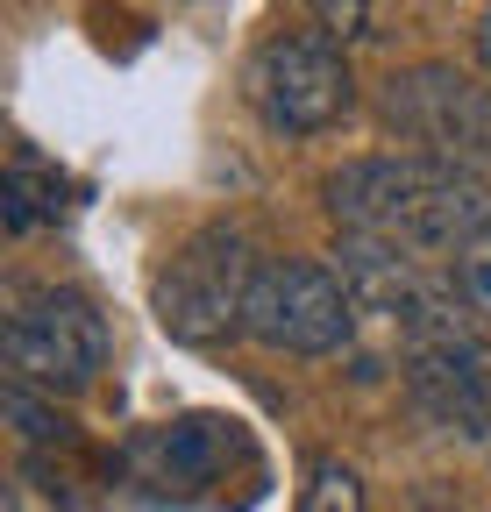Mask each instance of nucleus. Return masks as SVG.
<instances>
[{"label": "nucleus", "mask_w": 491, "mask_h": 512, "mask_svg": "<svg viewBox=\"0 0 491 512\" xmlns=\"http://www.w3.org/2000/svg\"><path fill=\"white\" fill-rule=\"evenodd\" d=\"M321 200L342 235L392 242L413 256H463L491 235V178L442 157H356L342 164Z\"/></svg>", "instance_id": "f257e3e1"}, {"label": "nucleus", "mask_w": 491, "mask_h": 512, "mask_svg": "<svg viewBox=\"0 0 491 512\" xmlns=\"http://www.w3.org/2000/svg\"><path fill=\"white\" fill-rule=\"evenodd\" d=\"M342 285L356 299V313L385 320V328L406 335V349L420 342H449V335H470V299L456 292V271L435 264V256H413V249H392V242H363V235H342Z\"/></svg>", "instance_id": "f03ea898"}, {"label": "nucleus", "mask_w": 491, "mask_h": 512, "mask_svg": "<svg viewBox=\"0 0 491 512\" xmlns=\"http://www.w3.org/2000/svg\"><path fill=\"white\" fill-rule=\"evenodd\" d=\"M385 136L413 143V157H442L463 171H491V79L456 64H413L378 93Z\"/></svg>", "instance_id": "7ed1b4c3"}, {"label": "nucleus", "mask_w": 491, "mask_h": 512, "mask_svg": "<svg viewBox=\"0 0 491 512\" xmlns=\"http://www.w3.org/2000/svg\"><path fill=\"white\" fill-rule=\"evenodd\" d=\"M0 356L8 377L36 384V392H86L107 363V320L93 299L65 285H15L8 292V328H0Z\"/></svg>", "instance_id": "20e7f679"}, {"label": "nucleus", "mask_w": 491, "mask_h": 512, "mask_svg": "<svg viewBox=\"0 0 491 512\" xmlns=\"http://www.w3.org/2000/svg\"><path fill=\"white\" fill-rule=\"evenodd\" d=\"M257 249L235 228H200L186 249L171 256V271L157 278V328L186 349H214L228 335H242L250 313V285H257Z\"/></svg>", "instance_id": "39448f33"}, {"label": "nucleus", "mask_w": 491, "mask_h": 512, "mask_svg": "<svg viewBox=\"0 0 491 512\" xmlns=\"http://www.w3.org/2000/svg\"><path fill=\"white\" fill-rule=\"evenodd\" d=\"M242 93H250V107L264 114V128H278V136H321V128H335L356 107L349 57L321 29L271 36L250 57V72H242Z\"/></svg>", "instance_id": "423d86ee"}, {"label": "nucleus", "mask_w": 491, "mask_h": 512, "mask_svg": "<svg viewBox=\"0 0 491 512\" xmlns=\"http://www.w3.org/2000/svg\"><path fill=\"white\" fill-rule=\"evenodd\" d=\"M356 299L342 285V271L306 264V256H285V264H264L250 285V313H242V335L278 349V356H335L356 335Z\"/></svg>", "instance_id": "0eeeda50"}, {"label": "nucleus", "mask_w": 491, "mask_h": 512, "mask_svg": "<svg viewBox=\"0 0 491 512\" xmlns=\"http://www.w3.org/2000/svg\"><path fill=\"white\" fill-rule=\"evenodd\" d=\"M406 392L435 427L484 441L491 434V342L449 335V342L406 349Z\"/></svg>", "instance_id": "6e6552de"}, {"label": "nucleus", "mask_w": 491, "mask_h": 512, "mask_svg": "<svg viewBox=\"0 0 491 512\" xmlns=\"http://www.w3.org/2000/svg\"><path fill=\"white\" fill-rule=\"evenodd\" d=\"M235 420H207V413H193V420H171V427H150L136 448H129V463L150 477V484H207L228 456H235Z\"/></svg>", "instance_id": "1a4fd4ad"}, {"label": "nucleus", "mask_w": 491, "mask_h": 512, "mask_svg": "<svg viewBox=\"0 0 491 512\" xmlns=\"http://www.w3.org/2000/svg\"><path fill=\"white\" fill-rule=\"evenodd\" d=\"M57 214H65V178L43 171L36 157H15L8 185H0V221H8V235H29V228H43Z\"/></svg>", "instance_id": "9d476101"}, {"label": "nucleus", "mask_w": 491, "mask_h": 512, "mask_svg": "<svg viewBox=\"0 0 491 512\" xmlns=\"http://www.w3.org/2000/svg\"><path fill=\"white\" fill-rule=\"evenodd\" d=\"M299 512H363V477L335 456H321L299 484Z\"/></svg>", "instance_id": "9b49d317"}, {"label": "nucleus", "mask_w": 491, "mask_h": 512, "mask_svg": "<svg viewBox=\"0 0 491 512\" xmlns=\"http://www.w3.org/2000/svg\"><path fill=\"white\" fill-rule=\"evenodd\" d=\"M0 406H8V420H15V434L22 441H65L72 427H65V413H57L50 399H36V384H22V377H8V392H0Z\"/></svg>", "instance_id": "f8f14e48"}, {"label": "nucleus", "mask_w": 491, "mask_h": 512, "mask_svg": "<svg viewBox=\"0 0 491 512\" xmlns=\"http://www.w3.org/2000/svg\"><path fill=\"white\" fill-rule=\"evenodd\" d=\"M449 271H456V292L470 299V313L491 328V235H484V242H470L463 256H449Z\"/></svg>", "instance_id": "ddd939ff"}, {"label": "nucleus", "mask_w": 491, "mask_h": 512, "mask_svg": "<svg viewBox=\"0 0 491 512\" xmlns=\"http://www.w3.org/2000/svg\"><path fill=\"white\" fill-rule=\"evenodd\" d=\"M314 29L335 36V43H356L371 29V8H363V0H314Z\"/></svg>", "instance_id": "4468645a"}, {"label": "nucleus", "mask_w": 491, "mask_h": 512, "mask_svg": "<svg viewBox=\"0 0 491 512\" xmlns=\"http://www.w3.org/2000/svg\"><path fill=\"white\" fill-rule=\"evenodd\" d=\"M470 43H477V64L491 72V0H484V15H477V29H470Z\"/></svg>", "instance_id": "2eb2a0df"}, {"label": "nucleus", "mask_w": 491, "mask_h": 512, "mask_svg": "<svg viewBox=\"0 0 491 512\" xmlns=\"http://www.w3.org/2000/svg\"><path fill=\"white\" fill-rule=\"evenodd\" d=\"M0 512H22V491L15 484H8V498H0Z\"/></svg>", "instance_id": "dca6fc26"}]
</instances>
